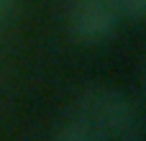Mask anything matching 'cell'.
I'll list each match as a JSON object with an SVG mask.
<instances>
[{
	"label": "cell",
	"instance_id": "cell-1",
	"mask_svg": "<svg viewBox=\"0 0 146 141\" xmlns=\"http://www.w3.org/2000/svg\"><path fill=\"white\" fill-rule=\"evenodd\" d=\"M74 113L98 134L100 141H144L139 103L115 87L90 85L77 98Z\"/></svg>",
	"mask_w": 146,
	"mask_h": 141
},
{
	"label": "cell",
	"instance_id": "cell-2",
	"mask_svg": "<svg viewBox=\"0 0 146 141\" xmlns=\"http://www.w3.org/2000/svg\"><path fill=\"white\" fill-rule=\"evenodd\" d=\"M121 18V0H69V31L85 46H98L113 39Z\"/></svg>",
	"mask_w": 146,
	"mask_h": 141
},
{
	"label": "cell",
	"instance_id": "cell-3",
	"mask_svg": "<svg viewBox=\"0 0 146 141\" xmlns=\"http://www.w3.org/2000/svg\"><path fill=\"white\" fill-rule=\"evenodd\" d=\"M54 141H100L98 139V134L72 110V116L59 126V131H56V139Z\"/></svg>",
	"mask_w": 146,
	"mask_h": 141
},
{
	"label": "cell",
	"instance_id": "cell-4",
	"mask_svg": "<svg viewBox=\"0 0 146 141\" xmlns=\"http://www.w3.org/2000/svg\"><path fill=\"white\" fill-rule=\"evenodd\" d=\"M121 8H123V15L131 18V21H141L146 13V0H121Z\"/></svg>",
	"mask_w": 146,
	"mask_h": 141
},
{
	"label": "cell",
	"instance_id": "cell-5",
	"mask_svg": "<svg viewBox=\"0 0 146 141\" xmlns=\"http://www.w3.org/2000/svg\"><path fill=\"white\" fill-rule=\"evenodd\" d=\"M0 3H3V0H0Z\"/></svg>",
	"mask_w": 146,
	"mask_h": 141
}]
</instances>
